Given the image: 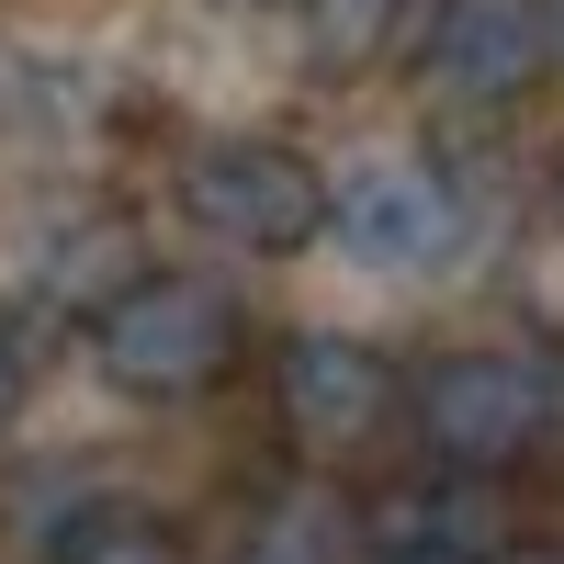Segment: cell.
<instances>
[{"label":"cell","mask_w":564,"mask_h":564,"mask_svg":"<svg viewBox=\"0 0 564 564\" xmlns=\"http://www.w3.org/2000/svg\"><path fill=\"white\" fill-rule=\"evenodd\" d=\"M238 12H282V0H238Z\"/></svg>","instance_id":"7c38bea8"},{"label":"cell","mask_w":564,"mask_h":564,"mask_svg":"<svg viewBox=\"0 0 564 564\" xmlns=\"http://www.w3.org/2000/svg\"><path fill=\"white\" fill-rule=\"evenodd\" d=\"M57 564H193V542L148 497H90L57 520Z\"/></svg>","instance_id":"52a82bcc"},{"label":"cell","mask_w":564,"mask_h":564,"mask_svg":"<svg viewBox=\"0 0 564 564\" xmlns=\"http://www.w3.org/2000/svg\"><path fill=\"white\" fill-rule=\"evenodd\" d=\"M553 68H564V0H553Z\"/></svg>","instance_id":"30bf717a"},{"label":"cell","mask_w":564,"mask_h":564,"mask_svg":"<svg viewBox=\"0 0 564 564\" xmlns=\"http://www.w3.org/2000/svg\"><path fill=\"white\" fill-rule=\"evenodd\" d=\"M406 417L417 441H430L441 463H463V475H508V463H531L553 441V372L531 350H441L430 372L406 384Z\"/></svg>","instance_id":"6da1fadb"},{"label":"cell","mask_w":564,"mask_h":564,"mask_svg":"<svg viewBox=\"0 0 564 564\" xmlns=\"http://www.w3.org/2000/svg\"><path fill=\"white\" fill-rule=\"evenodd\" d=\"M327 238H339L361 271H441L463 238V204L430 159H372L327 193Z\"/></svg>","instance_id":"277c9868"},{"label":"cell","mask_w":564,"mask_h":564,"mask_svg":"<svg viewBox=\"0 0 564 564\" xmlns=\"http://www.w3.org/2000/svg\"><path fill=\"white\" fill-rule=\"evenodd\" d=\"M90 350H102V372L124 395H193V384H215V372L238 361V305H226L204 271H135L102 305Z\"/></svg>","instance_id":"7a4b0ae2"},{"label":"cell","mask_w":564,"mask_h":564,"mask_svg":"<svg viewBox=\"0 0 564 564\" xmlns=\"http://www.w3.org/2000/svg\"><path fill=\"white\" fill-rule=\"evenodd\" d=\"M181 215L249 260H294L305 238H327V181L271 135H215L181 159Z\"/></svg>","instance_id":"3957f363"},{"label":"cell","mask_w":564,"mask_h":564,"mask_svg":"<svg viewBox=\"0 0 564 564\" xmlns=\"http://www.w3.org/2000/svg\"><path fill=\"white\" fill-rule=\"evenodd\" d=\"M417 57L452 102H520L553 68V0H430Z\"/></svg>","instance_id":"5b68a950"},{"label":"cell","mask_w":564,"mask_h":564,"mask_svg":"<svg viewBox=\"0 0 564 564\" xmlns=\"http://www.w3.org/2000/svg\"><path fill=\"white\" fill-rule=\"evenodd\" d=\"M23 406V339H12V316H0V417Z\"/></svg>","instance_id":"9c48e42d"},{"label":"cell","mask_w":564,"mask_h":564,"mask_svg":"<svg viewBox=\"0 0 564 564\" xmlns=\"http://www.w3.org/2000/svg\"><path fill=\"white\" fill-rule=\"evenodd\" d=\"M497 564H564V553H497Z\"/></svg>","instance_id":"8fae6325"},{"label":"cell","mask_w":564,"mask_h":564,"mask_svg":"<svg viewBox=\"0 0 564 564\" xmlns=\"http://www.w3.org/2000/svg\"><path fill=\"white\" fill-rule=\"evenodd\" d=\"M282 430L316 463H350L395 430V361L361 339H294L282 350Z\"/></svg>","instance_id":"8992f818"},{"label":"cell","mask_w":564,"mask_h":564,"mask_svg":"<svg viewBox=\"0 0 564 564\" xmlns=\"http://www.w3.org/2000/svg\"><path fill=\"white\" fill-rule=\"evenodd\" d=\"M395 12H406V0H305V23H316V45H327V68H361L372 45L395 34Z\"/></svg>","instance_id":"ba28073f"}]
</instances>
